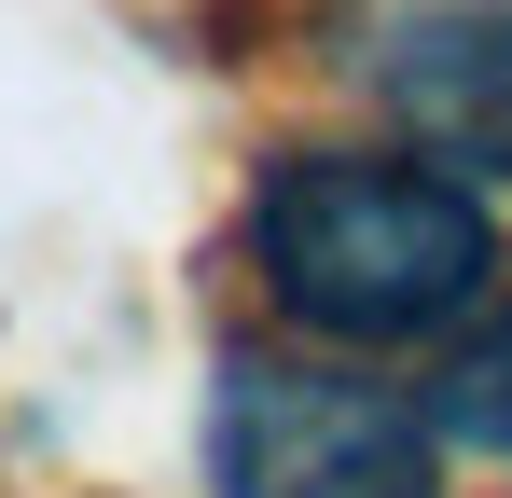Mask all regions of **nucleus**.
I'll use <instances>...</instances> for the list:
<instances>
[{"mask_svg":"<svg viewBox=\"0 0 512 498\" xmlns=\"http://www.w3.org/2000/svg\"><path fill=\"white\" fill-rule=\"evenodd\" d=\"M236 277L263 332L333 346V360H443L457 332L499 305L512 236L499 194L402 139H277L236 194Z\"/></svg>","mask_w":512,"mask_h":498,"instance_id":"1","label":"nucleus"},{"mask_svg":"<svg viewBox=\"0 0 512 498\" xmlns=\"http://www.w3.org/2000/svg\"><path fill=\"white\" fill-rule=\"evenodd\" d=\"M194 471H208V498H443L457 485V429L388 360L236 332L208 360Z\"/></svg>","mask_w":512,"mask_h":498,"instance_id":"2","label":"nucleus"},{"mask_svg":"<svg viewBox=\"0 0 512 498\" xmlns=\"http://www.w3.org/2000/svg\"><path fill=\"white\" fill-rule=\"evenodd\" d=\"M346 97L374 111V139L512 194V0H374L346 28Z\"/></svg>","mask_w":512,"mask_h":498,"instance_id":"3","label":"nucleus"},{"mask_svg":"<svg viewBox=\"0 0 512 498\" xmlns=\"http://www.w3.org/2000/svg\"><path fill=\"white\" fill-rule=\"evenodd\" d=\"M429 415L457 429V457H512V277H499V305L429 360Z\"/></svg>","mask_w":512,"mask_h":498,"instance_id":"4","label":"nucleus"}]
</instances>
